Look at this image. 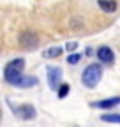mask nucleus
Masks as SVG:
<instances>
[{"instance_id": "12", "label": "nucleus", "mask_w": 120, "mask_h": 127, "mask_svg": "<svg viewBox=\"0 0 120 127\" xmlns=\"http://www.w3.org/2000/svg\"><path fill=\"white\" fill-rule=\"evenodd\" d=\"M69 92H71L69 83H60V85H58V92H57V95H58V99H64V97H67V95H69Z\"/></svg>"}, {"instance_id": "14", "label": "nucleus", "mask_w": 120, "mask_h": 127, "mask_svg": "<svg viewBox=\"0 0 120 127\" xmlns=\"http://www.w3.org/2000/svg\"><path fill=\"white\" fill-rule=\"evenodd\" d=\"M76 48H78V42H69V44L65 46V50H67V51H74Z\"/></svg>"}, {"instance_id": "11", "label": "nucleus", "mask_w": 120, "mask_h": 127, "mask_svg": "<svg viewBox=\"0 0 120 127\" xmlns=\"http://www.w3.org/2000/svg\"><path fill=\"white\" fill-rule=\"evenodd\" d=\"M101 120L108 124H120V113H102Z\"/></svg>"}, {"instance_id": "9", "label": "nucleus", "mask_w": 120, "mask_h": 127, "mask_svg": "<svg viewBox=\"0 0 120 127\" xmlns=\"http://www.w3.org/2000/svg\"><path fill=\"white\" fill-rule=\"evenodd\" d=\"M97 4L104 12H115L117 11V2L115 0H97Z\"/></svg>"}, {"instance_id": "6", "label": "nucleus", "mask_w": 120, "mask_h": 127, "mask_svg": "<svg viewBox=\"0 0 120 127\" xmlns=\"http://www.w3.org/2000/svg\"><path fill=\"white\" fill-rule=\"evenodd\" d=\"M46 74H48V83L51 88H57L60 85V79H62V69L60 67H48L46 69Z\"/></svg>"}, {"instance_id": "8", "label": "nucleus", "mask_w": 120, "mask_h": 127, "mask_svg": "<svg viewBox=\"0 0 120 127\" xmlns=\"http://www.w3.org/2000/svg\"><path fill=\"white\" fill-rule=\"evenodd\" d=\"M39 83V79L35 78V76H21L18 81H16V85L14 87H18V88H30V87H35Z\"/></svg>"}, {"instance_id": "13", "label": "nucleus", "mask_w": 120, "mask_h": 127, "mask_svg": "<svg viewBox=\"0 0 120 127\" xmlns=\"http://www.w3.org/2000/svg\"><path fill=\"white\" fill-rule=\"evenodd\" d=\"M81 58H83V55H80V53H71V55L67 57V64L74 65V64H78V62H80Z\"/></svg>"}, {"instance_id": "1", "label": "nucleus", "mask_w": 120, "mask_h": 127, "mask_svg": "<svg viewBox=\"0 0 120 127\" xmlns=\"http://www.w3.org/2000/svg\"><path fill=\"white\" fill-rule=\"evenodd\" d=\"M23 71H25V58H14V60H11L5 65V71H4L5 81L14 87L16 81L23 76Z\"/></svg>"}, {"instance_id": "7", "label": "nucleus", "mask_w": 120, "mask_h": 127, "mask_svg": "<svg viewBox=\"0 0 120 127\" xmlns=\"http://www.w3.org/2000/svg\"><path fill=\"white\" fill-rule=\"evenodd\" d=\"M118 104H120V97H110V99H102V101L92 102L90 106H92V108H99V109H111V108H115Z\"/></svg>"}, {"instance_id": "2", "label": "nucleus", "mask_w": 120, "mask_h": 127, "mask_svg": "<svg viewBox=\"0 0 120 127\" xmlns=\"http://www.w3.org/2000/svg\"><path fill=\"white\" fill-rule=\"evenodd\" d=\"M102 78V67L101 64H90L85 67L83 74H81V81L87 88H94Z\"/></svg>"}, {"instance_id": "3", "label": "nucleus", "mask_w": 120, "mask_h": 127, "mask_svg": "<svg viewBox=\"0 0 120 127\" xmlns=\"http://www.w3.org/2000/svg\"><path fill=\"white\" fill-rule=\"evenodd\" d=\"M20 44L25 50H35L39 46V35L32 30H23L20 34Z\"/></svg>"}, {"instance_id": "4", "label": "nucleus", "mask_w": 120, "mask_h": 127, "mask_svg": "<svg viewBox=\"0 0 120 127\" xmlns=\"http://www.w3.org/2000/svg\"><path fill=\"white\" fill-rule=\"evenodd\" d=\"M9 106L14 109V113H16L20 118H23V120H32V118H35V108H34L32 104H20V106H12V104L9 102Z\"/></svg>"}, {"instance_id": "10", "label": "nucleus", "mask_w": 120, "mask_h": 127, "mask_svg": "<svg viewBox=\"0 0 120 127\" xmlns=\"http://www.w3.org/2000/svg\"><path fill=\"white\" fill-rule=\"evenodd\" d=\"M60 55H62V48L60 46H51V48H48V50H44V53H42L44 58H57Z\"/></svg>"}, {"instance_id": "5", "label": "nucleus", "mask_w": 120, "mask_h": 127, "mask_svg": "<svg viewBox=\"0 0 120 127\" xmlns=\"http://www.w3.org/2000/svg\"><path fill=\"white\" fill-rule=\"evenodd\" d=\"M97 58L102 64H106V65H113L115 64V53L110 46H101L97 50Z\"/></svg>"}]
</instances>
